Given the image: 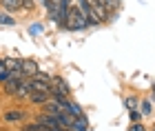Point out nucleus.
I'll return each mask as SVG.
<instances>
[{"instance_id":"f3484780","label":"nucleus","mask_w":155,"mask_h":131,"mask_svg":"<svg viewBox=\"0 0 155 131\" xmlns=\"http://www.w3.org/2000/svg\"><path fill=\"white\" fill-rule=\"evenodd\" d=\"M2 65H5V58H0V67H2Z\"/></svg>"},{"instance_id":"2eb2a0df","label":"nucleus","mask_w":155,"mask_h":131,"mask_svg":"<svg viewBox=\"0 0 155 131\" xmlns=\"http://www.w3.org/2000/svg\"><path fill=\"white\" fill-rule=\"evenodd\" d=\"M131 131H144V127H142V125H133Z\"/></svg>"},{"instance_id":"f257e3e1","label":"nucleus","mask_w":155,"mask_h":131,"mask_svg":"<svg viewBox=\"0 0 155 131\" xmlns=\"http://www.w3.org/2000/svg\"><path fill=\"white\" fill-rule=\"evenodd\" d=\"M67 22H69V29H84V27H89V20H87V16L80 11V9H69V18H67Z\"/></svg>"},{"instance_id":"39448f33","label":"nucleus","mask_w":155,"mask_h":131,"mask_svg":"<svg viewBox=\"0 0 155 131\" xmlns=\"http://www.w3.org/2000/svg\"><path fill=\"white\" fill-rule=\"evenodd\" d=\"M36 73H38V65L31 58L22 60V76H36Z\"/></svg>"},{"instance_id":"7ed1b4c3","label":"nucleus","mask_w":155,"mask_h":131,"mask_svg":"<svg viewBox=\"0 0 155 131\" xmlns=\"http://www.w3.org/2000/svg\"><path fill=\"white\" fill-rule=\"evenodd\" d=\"M5 67L9 69L13 76H20V78H22V60H18V58H5Z\"/></svg>"},{"instance_id":"423d86ee","label":"nucleus","mask_w":155,"mask_h":131,"mask_svg":"<svg viewBox=\"0 0 155 131\" xmlns=\"http://www.w3.org/2000/svg\"><path fill=\"white\" fill-rule=\"evenodd\" d=\"M22 118H25V111H22V109H11V111L5 113V120H7V122H20Z\"/></svg>"},{"instance_id":"f8f14e48","label":"nucleus","mask_w":155,"mask_h":131,"mask_svg":"<svg viewBox=\"0 0 155 131\" xmlns=\"http://www.w3.org/2000/svg\"><path fill=\"white\" fill-rule=\"evenodd\" d=\"M0 25H16V20L9 18V16H2V13H0Z\"/></svg>"},{"instance_id":"6e6552de","label":"nucleus","mask_w":155,"mask_h":131,"mask_svg":"<svg viewBox=\"0 0 155 131\" xmlns=\"http://www.w3.org/2000/svg\"><path fill=\"white\" fill-rule=\"evenodd\" d=\"M0 2H2L5 11H18L22 7V0H0Z\"/></svg>"},{"instance_id":"4468645a","label":"nucleus","mask_w":155,"mask_h":131,"mask_svg":"<svg viewBox=\"0 0 155 131\" xmlns=\"http://www.w3.org/2000/svg\"><path fill=\"white\" fill-rule=\"evenodd\" d=\"M22 7L25 9H33V0H22Z\"/></svg>"},{"instance_id":"0eeeda50","label":"nucleus","mask_w":155,"mask_h":131,"mask_svg":"<svg viewBox=\"0 0 155 131\" xmlns=\"http://www.w3.org/2000/svg\"><path fill=\"white\" fill-rule=\"evenodd\" d=\"M73 131H89L87 116H78V118H73Z\"/></svg>"},{"instance_id":"dca6fc26","label":"nucleus","mask_w":155,"mask_h":131,"mask_svg":"<svg viewBox=\"0 0 155 131\" xmlns=\"http://www.w3.org/2000/svg\"><path fill=\"white\" fill-rule=\"evenodd\" d=\"M40 29H42V27H40V25H33V27H31V33H38Z\"/></svg>"},{"instance_id":"f03ea898","label":"nucleus","mask_w":155,"mask_h":131,"mask_svg":"<svg viewBox=\"0 0 155 131\" xmlns=\"http://www.w3.org/2000/svg\"><path fill=\"white\" fill-rule=\"evenodd\" d=\"M51 85H53V98H67V96L71 93V91H69V85L60 78V76H53Z\"/></svg>"},{"instance_id":"ddd939ff","label":"nucleus","mask_w":155,"mask_h":131,"mask_svg":"<svg viewBox=\"0 0 155 131\" xmlns=\"http://www.w3.org/2000/svg\"><path fill=\"white\" fill-rule=\"evenodd\" d=\"M135 105H137V100H135V98H126V107H129L131 111H135Z\"/></svg>"},{"instance_id":"20e7f679","label":"nucleus","mask_w":155,"mask_h":131,"mask_svg":"<svg viewBox=\"0 0 155 131\" xmlns=\"http://www.w3.org/2000/svg\"><path fill=\"white\" fill-rule=\"evenodd\" d=\"M53 93H47V91H31V96H29V100L33 102V105H45V102L51 98Z\"/></svg>"},{"instance_id":"1a4fd4ad","label":"nucleus","mask_w":155,"mask_h":131,"mask_svg":"<svg viewBox=\"0 0 155 131\" xmlns=\"http://www.w3.org/2000/svg\"><path fill=\"white\" fill-rule=\"evenodd\" d=\"M67 111H69V113H71V116H73V118H78V116H84V113H82V109H80V107H78V105H75V102H69V107H67Z\"/></svg>"},{"instance_id":"9d476101","label":"nucleus","mask_w":155,"mask_h":131,"mask_svg":"<svg viewBox=\"0 0 155 131\" xmlns=\"http://www.w3.org/2000/svg\"><path fill=\"white\" fill-rule=\"evenodd\" d=\"M11 76H13V73H11V71H9V69H7L5 65L0 67V82H7V80L11 78Z\"/></svg>"},{"instance_id":"9b49d317","label":"nucleus","mask_w":155,"mask_h":131,"mask_svg":"<svg viewBox=\"0 0 155 131\" xmlns=\"http://www.w3.org/2000/svg\"><path fill=\"white\" fill-rule=\"evenodd\" d=\"M140 113H144V116L151 113V102H149V100H144L142 105H140Z\"/></svg>"}]
</instances>
